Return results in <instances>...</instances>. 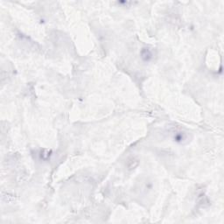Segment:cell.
<instances>
[{
    "instance_id": "obj_1",
    "label": "cell",
    "mask_w": 224,
    "mask_h": 224,
    "mask_svg": "<svg viewBox=\"0 0 224 224\" xmlns=\"http://www.w3.org/2000/svg\"><path fill=\"white\" fill-rule=\"evenodd\" d=\"M141 57L145 61H149L152 58V53L149 48H144L141 52Z\"/></svg>"
},
{
    "instance_id": "obj_2",
    "label": "cell",
    "mask_w": 224,
    "mask_h": 224,
    "mask_svg": "<svg viewBox=\"0 0 224 224\" xmlns=\"http://www.w3.org/2000/svg\"><path fill=\"white\" fill-rule=\"evenodd\" d=\"M173 139L176 142H178V143H182V142H184L185 140L187 139V135H186V133L181 132V131L176 132V134H174Z\"/></svg>"
}]
</instances>
